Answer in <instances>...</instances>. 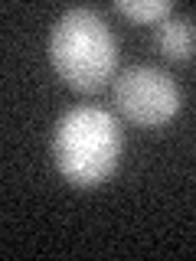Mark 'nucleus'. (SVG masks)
I'll return each mask as SVG.
<instances>
[{"label": "nucleus", "mask_w": 196, "mask_h": 261, "mask_svg": "<svg viewBox=\"0 0 196 261\" xmlns=\"http://www.w3.org/2000/svg\"><path fill=\"white\" fill-rule=\"evenodd\" d=\"M49 62L76 92H98L118 65V39L102 13L72 7L49 33Z\"/></svg>", "instance_id": "2"}, {"label": "nucleus", "mask_w": 196, "mask_h": 261, "mask_svg": "<svg viewBox=\"0 0 196 261\" xmlns=\"http://www.w3.org/2000/svg\"><path fill=\"white\" fill-rule=\"evenodd\" d=\"M121 124L111 111L95 105H79L56 121L53 134V160L65 183L72 186H98L105 183L121 160Z\"/></svg>", "instance_id": "1"}, {"label": "nucleus", "mask_w": 196, "mask_h": 261, "mask_svg": "<svg viewBox=\"0 0 196 261\" xmlns=\"http://www.w3.org/2000/svg\"><path fill=\"white\" fill-rule=\"evenodd\" d=\"M157 46L167 59L186 62L196 56V23L190 16H177L170 13L167 20L157 23Z\"/></svg>", "instance_id": "4"}, {"label": "nucleus", "mask_w": 196, "mask_h": 261, "mask_svg": "<svg viewBox=\"0 0 196 261\" xmlns=\"http://www.w3.org/2000/svg\"><path fill=\"white\" fill-rule=\"evenodd\" d=\"M114 105L131 124L160 127L177 118L180 111V88L163 69L154 65H131L118 72L114 82Z\"/></svg>", "instance_id": "3"}, {"label": "nucleus", "mask_w": 196, "mask_h": 261, "mask_svg": "<svg viewBox=\"0 0 196 261\" xmlns=\"http://www.w3.org/2000/svg\"><path fill=\"white\" fill-rule=\"evenodd\" d=\"M118 13H125L134 23H160L174 13L170 0H118Z\"/></svg>", "instance_id": "5"}]
</instances>
